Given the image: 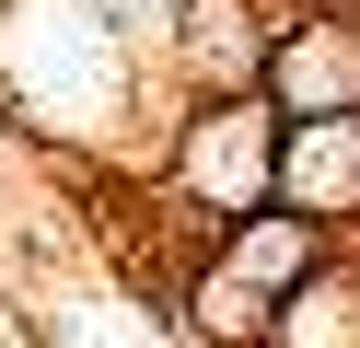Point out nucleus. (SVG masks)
I'll use <instances>...</instances> for the list:
<instances>
[{
    "mask_svg": "<svg viewBox=\"0 0 360 348\" xmlns=\"http://www.w3.org/2000/svg\"><path fill=\"white\" fill-rule=\"evenodd\" d=\"M290 325H302V348H360V290L349 278H302Z\"/></svg>",
    "mask_w": 360,
    "mask_h": 348,
    "instance_id": "f257e3e1",
    "label": "nucleus"
}]
</instances>
